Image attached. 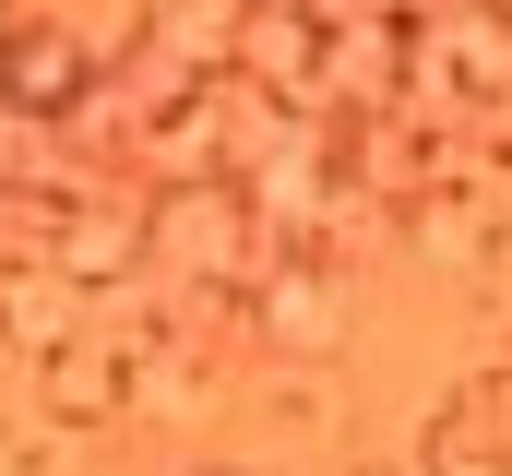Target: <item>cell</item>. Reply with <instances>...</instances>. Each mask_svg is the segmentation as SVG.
I'll list each match as a JSON object with an SVG mask.
<instances>
[{"label":"cell","instance_id":"6da1fadb","mask_svg":"<svg viewBox=\"0 0 512 476\" xmlns=\"http://www.w3.org/2000/svg\"><path fill=\"white\" fill-rule=\"evenodd\" d=\"M262 250H274V238H262L239 179H167V191L143 203V262H167V274H191V286H251Z\"/></svg>","mask_w":512,"mask_h":476},{"label":"cell","instance_id":"7a4b0ae2","mask_svg":"<svg viewBox=\"0 0 512 476\" xmlns=\"http://www.w3.org/2000/svg\"><path fill=\"white\" fill-rule=\"evenodd\" d=\"M239 322H251L274 357H322L358 334V298H346V262H322V250H262L251 286H239Z\"/></svg>","mask_w":512,"mask_h":476},{"label":"cell","instance_id":"3957f363","mask_svg":"<svg viewBox=\"0 0 512 476\" xmlns=\"http://www.w3.org/2000/svg\"><path fill=\"white\" fill-rule=\"evenodd\" d=\"M227 72L262 84V96H286V108H310L322 96V24L298 0H239L227 12Z\"/></svg>","mask_w":512,"mask_h":476},{"label":"cell","instance_id":"277c9868","mask_svg":"<svg viewBox=\"0 0 512 476\" xmlns=\"http://www.w3.org/2000/svg\"><path fill=\"white\" fill-rule=\"evenodd\" d=\"M36 369V417H60V429H108V417H131V334H72V346L24 357Z\"/></svg>","mask_w":512,"mask_h":476},{"label":"cell","instance_id":"5b68a950","mask_svg":"<svg viewBox=\"0 0 512 476\" xmlns=\"http://www.w3.org/2000/svg\"><path fill=\"white\" fill-rule=\"evenodd\" d=\"M48 274H60V286H84V298L143 286V203H120V191L60 203V227H48Z\"/></svg>","mask_w":512,"mask_h":476},{"label":"cell","instance_id":"8992f818","mask_svg":"<svg viewBox=\"0 0 512 476\" xmlns=\"http://www.w3.org/2000/svg\"><path fill=\"white\" fill-rule=\"evenodd\" d=\"M84 96H96V60H84V36H72V24H12V0H0V108L72 119Z\"/></svg>","mask_w":512,"mask_h":476},{"label":"cell","instance_id":"52a82bcc","mask_svg":"<svg viewBox=\"0 0 512 476\" xmlns=\"http://www.w3.org/2000/svg\"><path fill=\"white\" fill-rule=\"evenodd\" d=\"M310 108H405V24L393 12L322 24V96Z\"/></svg>","mask_w":512,"mask_h":476},{"label":"cell","instance_id":"ba28073f","mask_svg":"<svg viewBox=\"0 0 512 476\" xmlns=\"http://www.w3.org/2000/svg\"><path fill=\"white\" fill-rule=\"evenodd\" d=\"M429 48H441L465 119H489L512 96V12H489V0H441V12H429Z\"/></svg>","mask_w":512,"mask_h":476},{"label":"cell","instance_id":"9c48e42d","mask_svg":"<svg viewBox=\"0 0 512 476\" xmlns=\"http://www.w3.org/2000/svg\"><path fill=\"white\" fill-rule=\"evenodd\" d=\"M84 334V286H60L48 262H24V274H0V346L12 357H48Z\"/></svg>","mask_w":512,"mask_h":476},{"label":"cell","instance_id":"30bf717a","mask_svg":"<svg viewBox=\"0 0 512 476\" xmlns=\"http://www.w3.org/2000/svg\"><path fill=\"white\" fill-rule=\"evenodd\" d=\"M441 417H453V429H465L477 453H501V465H512V357H501V369H465Z\"/></svg>","mask_w":512,"mask_h":476},{"label":"cell","instance_id":"8fae6325","mask_svg":"<svg viewBox=\"0 0 512 476\" xmlns=\"http://www.w3.org/2000/svg\"><path fill=\"white\" fill-rule=\"evenodd\" d=\"M0 476H84V429H60V417H0Z\"/></svg>","mask_w":512,"mask_h":476},{"label":"cell","instance_id":"7c38bea8","mask_svg":"<svg viewBox=\"0 0 512 476\" xmlns=\"http://www.w3.org/2000/svg\"><path fill=\"white\" fill-rule=\"evenodd\" d=\"M262 405H274V417H286L298 441H322V429H346V381H310V369H298V381H262Z\"/></svg>","mask_w":512,"mask_h":476},{"label":"cell","instance_id":"4fadbf2b","mask_svg":"<svg viewBox=\"0 0 512 476\" xmlns=\"http://www.w3.org/2000/svg\"><path fill=\"white\" fill-rule=\"evenodd\" d=\"M417 476H512V465H501V453H477L453 417H429V441H417Z\"/></svg>","mask_w":512,"mask_h":476},{"label":"cell","instance_id":"5bb4252c","mask_svg":"<svg viewBox=\"0 0 512 476\" xmlns=\"http://www.w3.org/2000/svg\"><path fill=\"white\" fill-rule=\"evenodd\" d=\"M346 476H417V453H358Z\"/></svg>","mask_w":512,"mask_h":476},{"label":"cell","instance_id":"9a60e30c","mask_svg":"<svg viewBox=\"0 0 512 476\" xmlns=\"http://www.w3.org/2000/svg\"><path fill=\"white\" fill-rule=\"evenodd\" d=\"M191 476H251V465H191Z\"/></svg>","mask_w":512,"mask_h":476},{"label":"cell","instance_id":"2e32d148","mask_svg":"<svg viewBox=\"0 0 512 476\" xmlns=\"http://www.w3.org/2000/svg\"><path fill=\"white\" fill-rule=\"evenodd\" d=\"M489 12H512V0H489Z\"/></svg>","mask_w":512,"mask_h":476},{"label":"cell","instance_id":"e0dca14e","mask_svg":"<svg viewBox=\"0 0 512 476\" xmlns=\"http://www.w3.org/2000/svg\"><path fill=\"white\" fill-rule=\"evenodd\" d=\"M501 108H512V96H501Z\"/></svg>","mask_w":512,"mask_h":476}]
</instances>
